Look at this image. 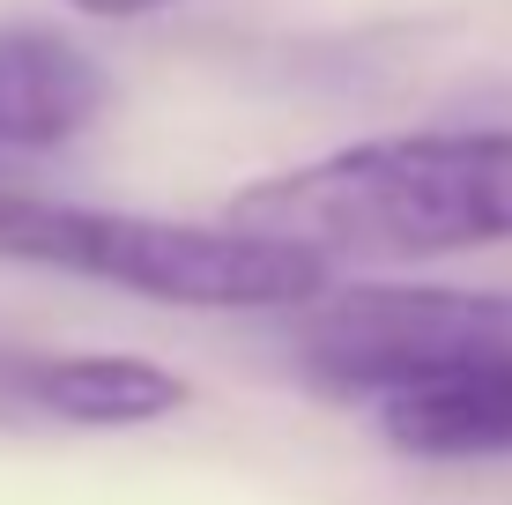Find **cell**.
Returning <instances> with one entry per match:
<instances>
[{
  "label": "cell",
  "instance_id": "cell-1",
  "mask_svg": "<svg viewBox=\"0 0 512 505\" xmlns=\"http://www.w3.org/2000/svg\"><path fill=\"white\" fill-rule=\"evenodd\" d=\"M245 231L334 260H446L512 246V134H379L231 201Z\"/></svg>",
  "mask_w": 512,
  "mask_h": 505
},
{
  "label": "cell",
  "instance_id": "cell-2",
  "mask_svg": "<svg viewBox=\"0 0 512 505\" xmlns=\"http://www.w3.org/2000/svg\"><path fill=\"white\" fill-rule=\"evenodd\" d=\"M0 260L60 268L82 283L127 290V298L193 312H290L312 290H327V260L290 238L245 231V223H164L38 201L15 179H0Z\"/></svg>",
  "mask_w": 512,
  "mask_h": 505
},
{
  "label": "cell",
  "instance_id": "cell-3",
  "mask_svg": "<svg viewBox=\"0 0 512 505\" xmlns=\"http://www.w3.org/2000/svg\"><path fill=\"white\" fill-rule=\"evenodd\" d=\"M512 350V290H453V283H364L305 298L297 364L327 394H379L423 372Z\"/></svg>",
  "mask_w": 512,
  "mask_h": 505
},
{
  "label": "cell",
  "instance_id": "cell-4",
  "mask_svg": "<svg viewBox=\"0 0 512 505\" xmlns=\"http://www.w3.org/2000/svg\"><path fill=\"white\" fill-rule=\"evenodd\" d=\"M379 431L394 454L416 461H512V350L386 387Z\"/></svg>",
  "mask_w": 512,
  "mask_h": 505
},
{
  "label": "cell",
  "instance_id": "cell-5",
  "mask_svg": "<svg viewBox=\"0 0 512 505\" xmlns=\"http://www.w3.org/2000/svg\"><path fill=\"white\" fill-rule=\"evenodd\" d=\"M112 75L45 23H0V156L67 149L104 112Z\"/></svg>",
  "mask_w": 512,
  "mask_h": 505
},
{
  "label": "cell",
  "instance_id": "cell-6",
  "mask_svg": "<svg viewBox=\"0 0 512 505\" xmlns=\"http://www.w3.org/2000/svg\"><path fill=\"white\" fill-rule=\"evenodd\" d=\"M8 387L15 402H30L38 416H60V424H82V431H134V424H156V416H179L193 402V387L179 372L149 357H23L8 364Z\"/></svg>",
  "mask_w": 512,
  "mask_h": 505
},
{
  "label": "cell",
  "instance_id": "cell-7",
  "mask_svg": "<svg viewBox=\"0 0 512 505\" xmlns=\"http://www.w3.org/2000/svg\"><path fill=\"white\" fill-rule=\"evenodd\" d=\"M67 8L104 15V23H127V15H156V8H171V0H67Z\"/></svg>",
  "mask_w": 512,
  "mask_h": 505
},
{
  "label": "cell",
  "instance_id": "cell-8",
  "mask_svg": "<svg viewBox=\"0 0 512 505\" xmlns=\"http://www.w3.org/2000/svg\"><path fill=\"white\" fill-rule=\"evenodd\" d=\"M0 179H8V171H0Z\"/></svg>",
  "mask_w": 512,
  "mask_h": 505
}]
</instances>
